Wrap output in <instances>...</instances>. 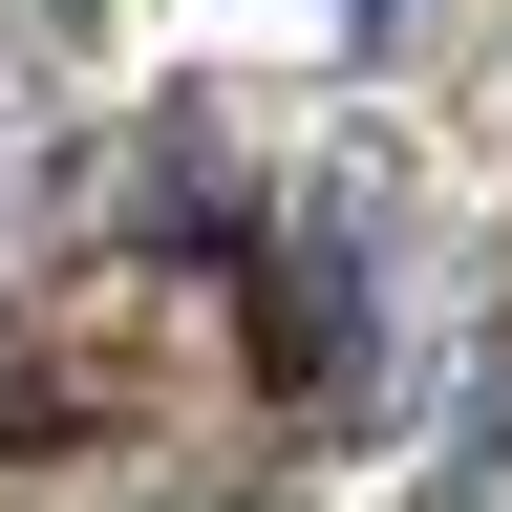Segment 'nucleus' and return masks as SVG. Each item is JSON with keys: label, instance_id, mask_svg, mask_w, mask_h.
Returning a JSON list of instances; mask_svg holds the SVG:
<instances>
[{"label": "nucleus", "instance_id": "1", "mask_svg": "<svg viewBox=\"0 0 512 512\" xmlns=\"http://www.w3.org/2000/svg\"><path fill=\"white\" fill-rule=\"evenodd\" d=\"M320 278L235 235H128L0 299V470H192L256 406H320Z\"/></svg>", "mask_w": 512, "mask_h": 512}, {"label": "nucleus", "instance_id": "2", "mask_svg": "<svg viewBox=\"0 0 512 512\" xmlns=\"http://www.w3.org/2000/svg\"><path fill=\"white\" fill-rule=\"evenodd\" d=\"M363 22H384V0H363Z\"/></svg>", "mask_w": 512, "mask_h": 512}]
</instances>
